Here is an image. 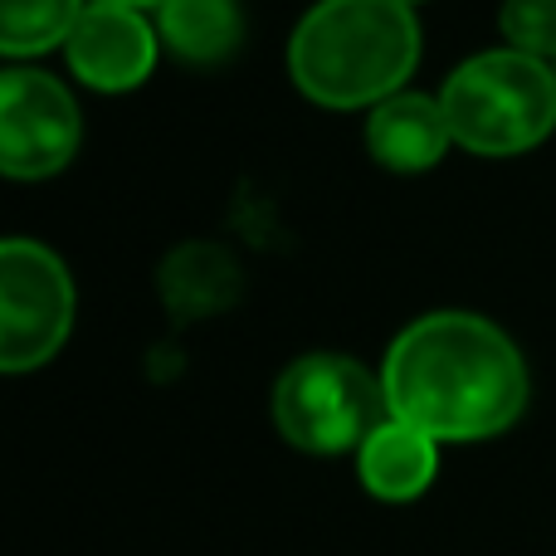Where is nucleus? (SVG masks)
Wrapping results in <instances>:
<instances>
[{
	"label": "nucleus",
	"instance_id": "nucleus-10",
	"mask_svg": "<svg viewBox=\"0 0 556 556\" xmlns=\"http://www.w3.org/2000/svg\"><path fill=\"white\" fill-rule=\"evenodd\" d=\"M156 35L181 64L215 68L240 54L244 10L240 0H162L156 5Z\"/></svg>",
	"mask_w": 556,
	"mask_h": 556
},
{
	"label": "nucleus",
	"instance_id": "nucleus-2",
	"mask_svg": "<svg viewBox=\"0 0 556 556\" xmlns=\"http://www.w3.org/2000/svg\"><path fill=\"white\" fill-rule=\"evenodd\" d=\"M420 20L401 0H317L288 35V78L317 108L356 113L405 93Z\"/></svg>",
	"mask_w": 556,
	"mask_h": 556
},
{
	"label": "nucleus",
	"instance_id": "nucleus-4",
	"mask_svg": "<svg viewBox=\"0 0 556 556\" xmlns=\"http://www.w3.org/2000/svg\"><path fill=\"white\" fill-rule=\"evenodd\" d=\"M381 420H391L386 386L356 356L307 352L274 381V425L298 454H356Z\"/></svg>",
	"mask_w": 556,
	"mask_h": 556
},
{
	"label": "nucleus",
	"instance_id": "nucleus-7",
	"mask_svg": "<svg viewBox=\"0 0 556 556\" xmlns=\"http://www.w3.org/2000/svg\"><path fill=\"white\" fill-rule=\"evenodd\" d=\"M162 35L137 5H108L88 0L74 35L64 39L68 74L93 93H132L152 78Z\"/></svg>",
	"mask_w": 556,
	"mask_h": 556
},
{
	"label": "nucleus",
	"instance_id": "nucleus-13",
	"mask_svg": "<svg viewBox=\"0 0 556 556\" xmlns=\"http://www.w3.org/2000/svg\"><path fill=\"white\" fill-rule=\"evenodd\" d=\"M498 29L508 49L532 59H556V0H503Z\"/></svg>",
	"mask_w": 556,
	"mask_h": 556
},
{
	"label": "nucleus",
	"instance_id": "nucleus-8",
	"mask_svg": "<svg viewBox=\"0 0 556 556\" xmlns=\"http://www.w3.org/2000/svg\"><path fill=\"white\" fill-rule=\"evenodd\" d=\"M454 147L440 98L430 93H395L366 113V152L376 166L401 176H420L444 162Z\"/></svg>",
	"mask_w": 556,
	"mask_h": 556
},
{
	"label": "nucleus",
	"instance_id": "nucleus-16",
	"mask_svg": "<svg viewBox=\"0 0 556 556\" xmlns=\"http://www.w3.org/2000/svg\"><path fill=\"white\" fill-rule=\"evenodd\" d=\"M552 68H556V59H552Z\"/></svg>",
	"mask_w": 556,
	"mask_h": 556
},
{
	"label": "nucleus",
	"instance_id": "nucleus-3",
	"mask_svg": "<svg viewBox=\"0 0 556 556\" xmlns=\"http://www.w3.org/2000/svg\"><path fill=\"white\" fill-rule=\"evenodd\" d=\"M454 147L473 156H522L556 127V68L518 49H483L464 59L440 88Z\"/></svg>",
	"mask_w": 556,
	"mask_h": 556
},
{
	"label": "nucleus",
	"instance_id": "nucleus-14",
	"mask_svg": "<svg viewBox=\"0 0 556 556\" xmlns=\"http://www.w3.org/2000/svg\"><path fill=\"white\" fill-rule=\"evenodd\" d=\"M108 5H137V10H147V5H162V0H108Z\"/></svg>",
	"mask_w": 556,
	"mask_h": 556
},
{
	"label": "nucleus",
	"instance_id": "nucleus-12",
	"mask_svg": "<svg viewBox=\"0 0 556 556\" xmlns=\"http://www.w3.org/2000/svg\"><path fill=\"white\" fill-rule=\"evenodd\" d=\"M88 0H0V54L35 59L64 49Z\"/></svg>",
	"mask_w": 556,
	"mask_h": 556
},
{
	"label": "nucleus",
	"instance_id": "nucleus-9",
	"mask_svg": "<svg viewBox=\"0 0 556 556\" xmlns=\"http://www.w3.org/2000/svg\"><path fill=\"white\" fill-rule=\"evenodd\" d=\"M440 473V440L405 420H381L356 450V479L381 503H415Z\"/></svg>",
	"mask_w": 556,
	"mask_h": 556
},
{
	"label": "nucleus",
	"instance_id": "nucleus-11",
	"mask_svg": "<svg viewBox=\"0 0 556 556\" xmlns=\"http://www.w3.org/2000/svg\"><path fill=\"white\" fill-rule=\"evenodd\" d=\"M162 298L172 303L176 317H205L220 313L240 298V264L220 244L191 240L166 254L162 264Z\"/></svg>",
	"mask_w": 556,
	"mask_h": 556
},
{
	"label": "nucleus",
	"instance_id": "nucleus-15",
	"mask_svg": "<svg viewBox=\"0 0 556 556\" xmlns=\"http://www.w3.org/2000/svg\"><path fill=\"white\" fill-rule=\"evenodd\" d=\"M401 5H425V0H401Z\"/></svg>",
	"mask_w": 556,
	"mask_h": 556
},
{
	"label": "nucleus",
	"instance_id": "nucleus-5",
	"mask_svg": "<svg viewBox=\"0 0 556 556\" xmlns=\"http://www.w3.org/2000/svg\"><path fill=\"white\" fill-rule=\"evenodd\" d=\"M78 317L68 264L39 240H0V376H25L64 352Z\"/></svg>",
	"mask_w": 556,
	"mask_h": 556
},
{
	"label": "nucleus",
	"instance_id": "nucleus-1",
	"mask_svg": "<svg viewBox=\"0 0 556 556\" xmlns=\"http://www.w3.org/2000/svg\"><path fill=\"white\" fill-rule=\"evenodd\" d=\"M395 420L440 444H479L513 430L528 410V362L498 323L479 313H425L395 332L381 362Z\"/></svg>",
	"mask_w": 556,
	"mask_h": 556
},
{
	"label": "nucleus",
	"instance_id": "nucleus-6",
	"mask_svg": "<svg viewBox=\"0 0 556 556\" xmlns=\"http://www.w3.org/2000/svg\"><path fill=\"white\" fill-rule=\"evenodd\" d=\"M84 113L59 74L29 64L0 68V176L49 181L78 156Z\"/></svg>",
	"mask_w": 556,
	"mask_h": 556
}]
</instances>
